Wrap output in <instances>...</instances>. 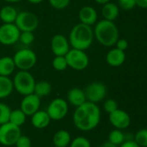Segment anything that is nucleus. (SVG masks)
<instances>
[{"label":"nucleus","mask_w":147,"mask_h":147,"mask_svg":"<svg viewBox=\"0 0 147 147\" xmlns=\"http://www.w3.org/2000/svg\"><path fill=\"white\" fill-rule=\"evenodd\" d=\"M101 109L96 103L85 102L75 108L73 114L75 127L81 132H89L95 129L101 122Z\"/></svg>","instance_id":"f257e3e1"},{"label":"nucleus","mask_w":147,"mask_h":147,"mask_svg":"<svg viewBox=\"0 0 147 147\" xmlns=\"http://www.w3.org/2000/svg\"><path fill=\"white\" fill-rule=\"evenodd\" d=\"M94 30L91 26L77 23L70 30L68 41L71 48L87 50L88 49L94 41Z\"/></svg>","instance_id":"f03ea898"},{"label":"nucleus","mask_w":147,"mask_h":147,"mask_svg":"<svg viewBox=\"0 0 147 147\" xmlns=\"http://www.w3.org/2000/svg\"><path fill=\"white\" fill-rule=\"evenodd\" d=\"M94 35L104 47H113L119 40V29L116 24L108 20H101L95 23Z\"/></svg>","instance_id":"7ed1b4c3"},{"label":"nucleus","mask_w":147,"mask_h":147,"mask_svg":"<svg viewBox=\"0 0 147 147\" xmlns=\"http://www.w3.org/2000/svg\"><path fill=\"white\" fill-rule=\"evenodd\" d=\"M14 90L22 96H27L34 92L36 80L29 71H17L13 79Z\"/></svg>","instance_id":"20e7f679"},{"label":"nucleus","mask_w":147,"mask_h":147,"mask_svg":"<svg viewBox=\"0 0 147 147\" xmlns=\"http://www.w3.org/2000/svg\"><path fill=\"white\" fill-rule=\"evenodd\" d=\"M12 59L16 68L19 69V71H29L36 65L37 61L36 53L29 48L18 50L16 52Z\"/></svg>","instance_id":"39448f33"},{"label":"nucleus","mask_w":147,"mask_h":147,"mask_svg":"<svg viewBox=\"0 0 147 147\" xmlns=\"http://www.w3.org/2000/svg\"><path fill=\"white\" fill-rule=\"evenodd\" d=\"M22 135L20 127L10 122L0 125V144L3 146L10 147L15 146L18 138Z\"/></svg>","instance_id":"423d86ee"},{"label":"nucleus","mask_w":147,"mask_h":147,"mask_svg":"<svg viewBox=\"0 0 147 147\" xmlns=\"http://www.w3.org/2000/svg\"><path fill=\"white\" fill-rule=\"evenodd\" d=\"M68 67L75 71H83L89 65V58L85 51L70 48L65 55Z\"/></svg>","instance_id":"0eeeda50"},{"label":"nucleus","mask_w":147,"mask_h":147,"mask_svg":"<svg viewBox=\"0 0 147 147\" xmlns=\"http://www.w3.org/2000/svg\"><path fill=\"white\" fill-rule=\"evenodd\" d=\"M20 32L30 31L34 32L39 24L38 17L36 14L30 11H21L17 13V16L14 22Z\"/></svg>","instance_id":"6e6552de"},{"label":"nucleus","mask_w":147,"mask_h":147,"mask_svg":"<svg viewBox=\"0 0 147 147\" xmlns=\"http://www.w3.org/2000/svg\"><path fill=\"white\" fill-rule=\"evenodd\" d=\"M46 111L51 121H61L68 113V103L63 98H55L49 102Z\"/></svg>","instance_id":"1a4fd4ad"},{"label":"nucleus","mask_w":147,"mask_h":147,"mask_svg":"<svg viewBox=\"0 0 147 147\" xmlns=\"http://www.w3.org/2000/svg\"><path fill=\"white\" fill-rule=\"evenodd\" d=\"M20 30L15 23H3L0 26V44L11 46L19 40Z\"/></svg>","instance_id":"9d476101"},{"label":"nucleus","mask_w":147,"mask_h":147,"mask_svg":"<svg viewBox=\"0 0 147 147\" xmlns=\"http://www.w3.org/2000/svg\"><path fill=\"white\" fill-rule=\"evenodd\" d=\"M84 92L88 102L97 104L106 97L107 87L101 82H93L86 87Z\"/></svg>","instance_id":"9b49d317"},{"label":"nucleus","mask_w":147,"mask_h":147,"mask_svg":"<svg viewBox=\"0 0 147 147\" xmlns=\"http://www.w3.org/2000/svg\"><path fill=\"white\" fill-rule=\"evenodd\" d=\"M108 115H109L108 116L109 122L116 129H120V130L126 129L131 124V117L129 114L125 110L118 109Z\"/></svg>","instance_id":"f8f14e48"},{"label":"nucleus","mask_w":147,"mask_h":147,"mask_svg":"<svg viewBox=\"0 0 147 147\" xmlns=\"http://www.w3.org/2000/svg\"><path fill=\"white\" fill-rule=\"evenodd\" d=\"M40 106L41 98L36 94L32 93L27 96H23V98L20 103V109L27 116H31L33 114L40 109Z\"/></svg>","instance_id":"ddd939ff"},{"label":"nucleus","mask_w":147,"mask_h":147,"mask_svg":"<svg viewBox=\"0 0 147 147\" xmlns=\"http://www.w3.org/2000/svg\"><path fill=\"white\" fill-rule=\"evenodd\" d=\"M50 47L55 56H65L70 50L71 47L68 39H67L63 34H58L52 37Z\"/></svg>","instance_id":"4468645a"},{"label":"nucleus","mask_w":147,"mask_h":147,"mask_svg":"<svg viewBox=\"0 0 147 147\" xmlns=\"http://www.w3.org/2000/svg\"><path fill=\"white\" fill-rule=\"evenodd\" d=\"M78 17H79L81 23L92 26L97 22L98 14L94 7L86 5V6L81 7V9L79 10Z\"/></svg>","instance_id":"2eb2a0df"},{"label":"nucleus","mask_w":147,"mask_h":147,"mask_svg":"<svg viewBox=\"0 0 147 147\" xmlns=\"http://www.w3.org/2000/svg\"><path fill=\"white\" fill-rule=\"evenodd\" d=\"M30 119L31 125L33 127L36 129H44L49 127L50 124L51 119L49 116L46 110H38L35 114H33Z\"/></svg>","instance_id":"dca6fc26"},{"label":"nucleus","mask_w":147,"mask_h":147,"mask_svg":"<svg viewBox=\"0 0 147 147\" xmlns=\"http://www.w3.org/2000/svg\"><path fill=\"white\" fill-rule=\"evenodd\" d=\"M67 102L72 106L77 108L87 102L85 92L81 88H72L68 91L67 94Z\"/></svg>","instance_id":"f3484780"},{"label":"nucleus","mask_w":147,"mask_h":147,"mask_svg":"<svg viewBox=\"0 0 147 147\" xmlns=\"http://www.w3.org/2000/svg\"><path fill=\"white\" fill-rule=\"evenodd\" d=\"M126 60V53L125 51L120 50L118 48L111 49L106 56L107 63L113 67H118L124 64Z\"/></svg>","instance_id":"a211bd4d"},{"label":"nucleus","mask_w":147,"mask_h":147,"mask_svg":"<svg viewBox=\"0 0 147 147\" xmlns=\"http://www.w3.org/2000/svg\"><path fill=\"white\" fill-rule=\"evenodd\" d=\"M71 135L69 132L64 129L56 131L53 136V146L57 147H68L71 142Z\"/></svg>","instance_id":"6ab92c4d"},{"label":"nucleus","mask_w":147,"mask_h":147,"mask_svg":"<svg viewBox=\"0 0 147 147\" xmlns=\"http://www.w3.org/2000/svg\"><path fill=\"white\" fill-rule=\"evenodd\" d=\"M101 14L105 20L112 21L113 22L120 14V9L117 4L114 3L108 2L105 4H103V7L101 9Z\"/></svg>","instance_id":"aec40b11"},{"label":"nucleus","mask_w":147,"mask_h":147,"mask_svg":"<svg viewBox=\"0 0 147 147\" xmlns=\"http://www.w3.org/2000/svg\"><path fill=\"white\" fill-rule=\"evenodd\" d=\"M16 9L11 5H5L0 9V21L3 23H14L17 16Z\"/></svg>","instance_id":"412c9836"},{"label":"nucleus","mask_w":147,"mask_h":147,"mask_svg":"<svg viewBox=\"0 0 147 147\" xmlns=\"http://www.w3.org/2000/svg\"><path fill=\"white\" fill-rule=\"evenodd\" d=\"M16 69V65L12 57L4 56L0 59V76L9 77Z\"/></svg>","instance_id":"4be33fe9"},{"label":"nucleus","mask_w":147,"mask_h":147,"mask_svg":"<svg viewBox=\"0 0 147 147\" xmlns=\"http://www.w3.org/2000/svg\"><path fill=\"white\" fill-rule=\"evenodd\" d=\"M14 90L12 79L9 77L0 76V99L10 96Z\"/></svg>","instance_id":"5701e85b"},{"label":"nucleus","mask_w":147,"mask_h":147,"mask_svg":"<svg viewBox=\"0 0 147 147\" xmlns=\"http://www.w3.org/2000/svg\"><path fill=\"white\" fill-rule=\"evenodd\" d=\"M52 86L49 82L46 80H41L38 82H36L35 88H34V94H36L40 98L45 97L49 96L51 93Z\"/></svg>","instance_id":"b1692460"},{"label":"nucleus","mask_w":147,"mask_h":147,"mask_svg":"<svg viewBox=\"0 0 147 147\" xmlns=\"http://www.w3.org/2000/svg\"><path fill=\"white\" fill-rule=\"evenodd\" d=\"M26 118H27V115L20 109H14L10 111L9 122L21 127L25 123Z\"/></svg>","instance_id":"393cba45"},{"label":"nucleus","mask_w":147,"mask_h":147,"mask_svg":"<svg viewBox=\"0 0 147 147\" xmlns=\"http://www.w3.org/2000/svg\"><path fill=\"white\" fill-rule=\"evenodd\" d=\"M108 141L117 146H120L125 142V134L122 132V130L114 128L108 134Z\"/></svg>","instance_id":"a878e982"},{"label":"nucleus","mask_w":147,"mask_h":147,"mask_svg":"<svg viewBox=\"0 0 147 147\" xmlns=\"http://www.w3.org/2000/svg\"><path fill=\"white\" fill-rule=\"evenodd\" d=\"M52 66L57 71H65L68 67L65 56H55L52 60Z\"/></svg>","instance_id":"bb28decb"},{"label":"nucleus","mask_w":147,"mask_h":147,"mask_svg":"<svg viewBox=\"0 0 147 147\" xmlns=\"http://www.w3.org/2000/svg\"><path fill=\"white\" fill-rule=\"evenodd\" d=\"M134 141L140 147H147V128L140 129L134 134Z\"/></svg>","instance_id":"cd10ccee"},{"label":"nucleus","mask_w":147,"mask_h":147,"mask_svg":"<svg viewBox=\"0 0 147 147\" xmlns=\"http://www.w3.org/2000/svg\"><path fill=\"white\" fill-rule=\"evenodd\" d=\"M10 111H11L10 108L7 104L3 102H0V125L9 122Z\"/></svg>","instance_id":"c85d7f7f"},{"label":"nucleus","mask_w":147,"mask_h":147,"mask_svg":"<svg viewBox=\"0 0 147 147\" xmlns=\"http://www.w3.org/2000/svg\"><path fill=\"white\" fill-rule=\"evenodd\" d=\"M69 147H91V143L86 137L78 136L71 140Z\"/></svg>","instance_id":"c756f323"},{"label":"nucleus","mask_w":147,"mask_h":147,"mask_svg":"<svg viewBox=\"0 0 147 147\" xmlns=\"http://www.w3.org/2000/svg\"><path fill=\"white\" fill-rule=\"evenodd\" d=\"M19 40L26 46L31 45L34 40H35V35H34V32H30V31H23L20 33V36H19Z\"/></svg>","instance_id":"7c9ffc66"},{"label":"nucleus","mask_w":147,"mask_h":147,"mask_svg":"<svg viewBox=\"0 0 147 147\" xmlns=\"http://www.w3.org/2000/svg\"><path fill=\"white\" fill-rule=\"evenodd\" d=\"M103 109L107 113L110 114L113 111H115L116 109H118V103L114 99H107L105 101V102L103 103Z\"/></svg>","instance_id":"2f4dec72"},{"label":"nucleus","mask_w":147,"mask_h":147,"mask_svg":"<svg viewBox=\"0 0 147 147\" xmlns=\"http://www.w3.org/2000/svg\"><path fill=\"white\" fill-rule=\"evenodd\" d=\"M71 0H49V4L55 9H63L67 8Z\"/></svg>","instance_id":"473e14b6"},{"label":"nucleus","mask_w":147,"mask_h":147,"mask_svg":"<svg viewBox=\"0 0 147 147\" xmlns=\"http://www.w3.org/2000/svg\"><path fill=\"white\" fill-rule=\"evenodd\" d=\"M16 147H31V140L28 136L25 135H21L18 140H16V144H15Z\"/></svg>","instance_id":"72a5a7b5"},{"label":"nucleus","mask_w":147,"mask_h":147,"mask_svg":"<svg viewBox=\"0 0 147 147\" xmlns=\"http://www.w3.org/2000/svg\"><path fill=\"white\" fill-rule=\"evenodd\" d=\"M119 5L123 9L129 10L133 9L136 6V1L135 0H119Z\"/></svg>","instance_id":"f704fd0d"},{"label":"nucleus","mask_w":147,"mask_h":147,"mask_svg":"<svg viewBox=\"0 0 147 147\" xmlns=\"http://www.w3.org/2000/svg\"><path fill=\"white\" fill-rule=\"evenodd\" d=\"M115 45H116V48L122 51H126L128 47V42L126 39H119L116 41Z\"/></svg>","instance_id":"c9c22d12"},{"label":"nucleus","mask_w":147,"mask_h":147,"mask_svg":"<svg viewBox=\"0 0 147 147\" xmlns=\"http://www.w3.org/2000/svg\"><path fill=\"white\" fill-rule=\"evenodd\" d=\"M119 147H140L134 140H126Z\"/></svg>","instance_id":"e433bc0d"},{"label":"nucleus","mask_w":147,"mask_h":147,"mask_svg":"<svg viewBox=\"0 0 147 147\" xmlns=\"http://www.w3.org/2000/svg\"><path fill=\"white\" fill-rule=\"evenodd\" d=\"M136 5L141 9H147V0H135Z\"/></svg>","instance_id":"4c0bfd02"},{"label":"nucleus","mask_w":147,"mask_h":147,"mask_svg":"<svg viewBox=\"0 0 147 147\" xmlns=\"http://www.w3.org/2000/svg\"><path fill=\"white\" fill-rule=\"evenodd\" d=\"M101 147H119L117 146H115V145H113V144H112L111 142H109L108 140L107 141H106V142H104Z\"/></svg>","instance_id":"58836bf2"},{"label":"nucleus","mask_w":147,"mask_h":147,"mask_svg":"<svg viewBox=\"0 0 147 147\" xmlns=\"http://www.w3.org/2000/svg\"><path fill=\"white\" fill-rule=\"evenodd\" d=\"M97 3H99V4H105V3H108V2H110V0H94Z\"/></svg>","instance_id":"ea45409f"},{"label":"nucleus","mask_w":147,"mask_h":147,"mask_svg":"<svg viewBox=\"0 0 147 147\" xmlns=\"http://www.w3.org/2000/svg\"><path fill=\"white\" fill-rule=\"evenodd\" d=\"M27 1L30 3H33V4H38V3H42L43 0H27Z\"/></svg>","instance_id":"a19ab883"},{"label":"nucleus","mask_w":147,"mask_h":147,"mask_svg":"<svg viewBox=\"0 0 147 147\" xmlns=\"http://www.w3.org/2000/svg\"><path fill=\"white\" fill-rule=\"evenodd\" d=\"M3 1H5V2H7V3H18V2H20V1H22V0H3Z\"/></svg>","instance_id":"79ce46f5"},{"label":"nucleus","mask_w":147,"mask_h":147,"mask_svg":"<svg viewBox=\"0 0 147 147\" xmlns=\"http://www.w3.org/2000/svg\"><path fill=\"white\" fill-rule=\"evenodd\" d=\"M51 147H57V146H51Z\"/></svg>","instance_id":"37998d69"}]
</instances>
